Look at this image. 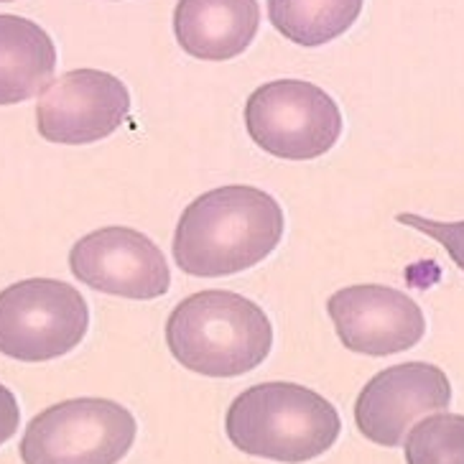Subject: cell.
<instances>
[{
	"instance_id": "6da1fadb",
	"label": "cell",
	"mask_w": 464,
	"mask_h": 464,
	"mask_svg": "<svg viewBox=\"0 0 464 464\" xmlns=\"http://www.w3.org/2000/svg\"><path fill=\"white\" fill-rule=\"evenodd\" d=\"M284 227V209L268 191L247 184L205 191L179 218L174 263L197 278L243 274L274 253Z\"/></svg>"
},
{
	"instance_id": "7a4b0ae2",
	"label": "cell",
	"mask_w": 464,
	"mask_h": 464,
	"mask_svg": "<svg viewBox=\"0 0 464 464\" xmlns=\"http://www.w3.org/2000/svg\"><path fill=\"white\" fill-rule=\"evenodd\" d=\"M166 347L179 365L205 378H237L274 350V324L256 301L232 291H199L166 319Z\"/></svg>"
},
{
	"instance_id": "3957f363",
	"label": "cell",
	"mask_w": 464,
	"mask_h": 464,
	"mask_svg": "<svg viewBox=\"0 0 464 464\" xmlns=\"http://www.w3.org/2000/svg\"><path fill=\"white\" fill-rule=\"evenodd\" d=\"M235 450L250 457L301 464L334 447L342 419L334 403L299 382H258L235 398L225 416Z\"/></svg>"
},
{
	"instance_id": "277c9868",
	"label": "cell",
	"mask_w": 464,
	"mask_h": 464,
	"mask_svg": "<svg viewBox=\"0 0 464 464\" xmlns=\"http://www.w3.org/2000/svg\"><path fill=\"white\" fill-rule=\"evenodd\" d=\"M130 411L110 398H69L28 421L24 464H118L136 441Z\"/></svg>"
},
{
	"instance_id": "5b68a950",
	"label": "cell",
	"mask_w": 464,
	"mask_h": 464,
	"mask_svg": "<svg viewBox=\"0 0 464 464\" xmlns=\"http://www.w3.org/2000/svg\"><path fill=\"white\" fill-rule=\"evenodd\" d=\"M90 329V306L56 278H26L0 291V355L46 362L69 355Z\"/></svg>"
},
{
	"instance_id": "8992f818",
	"label": "cell",
	"mask_w": 464,
	"mask_h": 464,
	"mask_svg": "<svg viewBox=\"0 0 464 464\" xmlns=\"http://www.w3.org/2000/svg\"><path fill=\"white\" fill-rule=\"evenodd\" d=\"M247 136L260 150L286 161H312L334 149L342 112L334 97L304 80H274L246 102Z\"/></svg>"
},
{
	"instance_id": "52a82bcc",
	"label": "cell",
	"mask_w": 464,
	"mask_h": 464,
	"mask_svg": "<svg viewBox=\"0 0 464 464\" xmlns=\"http://www.w3.org/2000/svg\"><path fill=\"white\" fill-rule=\"evenodd\" d=\"M69 271L84 286L121 299H161L171 286L169 260L149 235L133 227H100L69 250Z\"/></svg>"
},
{
	"instance_id": "ba28073f",
	"label": "cell",
	"mask_w": 464,
	"mask_h": 464,
	"mask_svg": "<svg viewBox=\"0 0 464 464\" xmlns=\"http://www.w3.org/2000/svg\"><path fill=\"white\" fill-rule=\"evenodd\" d=\"M130 112V92L102 69H74L39 95L36 130L59 146H87L112 136Z\"/></svg>"
},
{
	"instance_id": "9c48e42d",
	"label": "cell",
	"mask_w": 464,
	"mask_h": 464,
	"mask_svg": "<svg viewBox=\"0 0 464 464\" xmlns=\"http://www.w3.org/2000/svg\"><path fill=\"white\" fill-rule=\"evenodd\" d=\"M451 382L431 362H401L365 382L355 401V423L378 447H398L416 419L450 409Z\"/></svg>"
},
{
	"instance_id": "30bf717a",
	"label": "cell",
	"mask_w": 464,
	"mask_h": 464,
	"mask_svg": "<svg viewBox=\"0 0 464 464\" xmlns=\"http://www.w3.org/2000/svg\"><path fill=\"white\" fill-rule=\"evenodd\" d=\"M327 312L340 342L355 355H398L426 334L421 306L409 294L381 284L340 288L329 296Z\"/></svg>"
},
{
	"instance_id": "8fae6325",
	"label": "cell",
	"mask_w": 464,
	"mask_h": 464,
	"mask_svg": "<svg viewBox=\"0 0 464 464\" xmlns=\"http://www.w3.org/2000/svg\"><path fill=\"white\" fill-rule=\"evenodd\" d=\"M258 28V0H179L174 8L177 44L202 62L240 56Z\"/></svg>"
},
{
	"instance_id": "7c38bea8",
	"label": "cell",
	"mask_w": 464,
	"mask_h": 464,
	"mask_svg": "<svg viewBox=\"0 0 464 464\" xmlns=\"http://www.w3.org/2000/svg\"><path fill=\"white\" fill-rule=\"evenodd\" d=\"M56 49L52 36L24 15L0 14V105H18L52 84Z\"/></svg>"
},
{
	"instance_id": "4fadbf2b",
	"label": "cell",
	"mask_w": 464,
	"mask_h": 464,
	"mask_svg": "<svg viewBox=\"0 0 464 464\" xmlns=\"http://www.w3.org/2000/svg\"><path fill=\"white\" fill-rule=\"evenodd\" d=\"M365 0H268L274 28L304 49L340 39L355 26Z\"/></svg>"
},
{
	"instance_id": "5bb4252c",
	"label": "cell",
	"mask_w": 464,
	"mask_h": 464,
	"mask_svg": "<svg viewBox=\"0 0 464 464\" xmlns=\"http://www.w3.org/2000/svg\"><path fill=\"white\" fill-rule=\"evenodd\" d=\"M406 464H464V416H426L403 439Z\"/></svg>"
},
{
	"instance_id": "9a60e30c",
	"label": "cell",
	"mask_w": 464,
	"mask_h": 464,
	"mask_svg": "<svg viewBox=\"0 0 464 464\" xmlns=\"http://www.w3.org/2000/svg\"><path fill=\"white\" fill-rule=\"evenodd\" d=\"M398 225L413 227L416 232H421L426 237L437 240L439 246L447 250V256L454 260V266L464 274V219L459 222H439V219L421 218L413 212H401L396 215Z\"/></svg>"
},
{
	"instance_id": "2e32d148",
	"label": "cell",
	"mask_w": 464,
	"mask_h": 464,
	"mask_svg": "<svg viewBox=\"0 0 464 464\" xmlns=\"http://www.w3.org/2000/svg\"><path fill=\"white\" fill-rule=\"evenodd\" d=\"M18 423H21V406L14 393L0 382V447L11 437H15Z\"/></svg>"
},
{
	"instance_id": "e0dca14e",
	"label": "cell",
	"mask_w": 464,
	"mask_h": 464,
	"mask_svg": "<svg viewBox=\"0 0 464 464\" xmlns=\"http://www.w3.org/2000/svg\"><path fill=\"white\" fill-rule=\"evenodd\" d=\"M0 3H11V0H0Z\"/></svg>"
}]
</instances>
